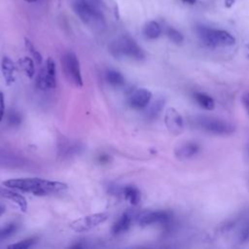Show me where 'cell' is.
I'll return each mask as SVG.
<instances>
[{"label":"cell","mask_w":249,"mask_h":249,"mask_svg":"<svg viewBox=\"0 0 249 249\" xmlns=\"http://www.w3.org/2000/svg\"><path fill=\"white\" fill-rule=\"evenodd\" d=\"M3 186L24 193H30L34 196H48L63 192L67 189V184L65 183L37 177L9 179L3 182Z\"/></svg>","instance_id":"6da1fadb"},{"label":"cell","mask_w":249,"mask_h":249,"mask_svg":"<svg viewBox=\"0 0 249 249\" xmlns=\"http://www.w3.org/2000/svg\"><path fill=\"white\" fill-rule=\"evenodd\" d=\"M72 7L76 15L87 25L96 28L104 25L103 14L95 0H74Z\"/></svg>","instance_id":"7a4b0ae2"},{"label":"cell","mask_w":249,"mask_h":249,"mask_svg":"<svg viewBox=\"0 0 249 249\" xmlns=\"http://www.w3.org/2000/svg\"><path fill=\"white\" fill-rule=\"evenodd\" d=\"M108 50L116 58L129 57L135 60H142L145 53L140 46L128 35H123L109 44Z\"/></svg>","instance_id":"3957f363"},{"label":"cell","mask_w":249,"mask_h":249,"mask_svg":"<svg viewBox=\"0 0 249 249\" xmlns=\"http://www.w3.org/2000/svg\"><path fill=\"white\" fill-rule=\"evenodd\" d=\"M196 33L201 42L211 48L230 47L235 43L234 37L226 30L200 25L196 27Z\"/></svg>","instance_id":"277c9868"},{"label":"cell","mask_w":249,"mask_h":249,"mask_svg":"<svg viewBox=\"0 0 249 249\" xmlns=\"http://www.w3.org/2000/svg\"><path fill=\"white\" fill-rule=\"evenodd\" d=\"M195 125L199 129L215 135H230L234 132L232 124L208 116H198L195 118Z\"/></svg>","instance_id":"5b68a950"},{"label":"cell","mask_w":249,"mask_h":249,"mask_svg":"<svg viewBox=\"0 0 249 249\" xmlns=\"http://www.w3.org/2000/svg\"><path fill=\"white\" fill-rule=\"evenodd\" d=\"M60 64L65 79L75 87H83V78L77 55L71 51L65 52L60 57Z\"/></svg>","instance_id":"8992f818"},{"label":"cell","mask_w":249,"mask_h":249,"mask_svg":"<svg viewBox=\"0 0 249 249\" xmlns=\"http://www.w3.org/2000/svg\"><path fill=\"white\" fill-rule=\"evenodd\" d=\"M108 219V214L106 213H94L87 215L70 223V228L76 232H84L94 229L98 225L102 224Z\"/></svg>","instance_id":"52a82bcc"},{"label":"cell","mask_w":249,"mask_h":249,"mask_svg":"<svg viewBox=\"0 0 249 249\" xmlns=\"http://www.w3.org/2000/svg\"><path fill=\"white\" fill-rule=\"evenodd\" d=\"M37 86L39 89L44 90L55 88V63L52 57L47 59L45 66L39 72L37 77Z\"/></svg>","instance_id":"ba28073f"},{"label":"cell","mask_w":249,"mask_h":249,"mask_svg":"<svg viewBox=\"0 0 249 249\" xmlns=\"http://www.w3.org/2000/svg\"><path fill=\"white\" fill-rule=\"evenodd\" d=\"M170 219V214L163 210H148L140 213L137 223L141 227H147L158 223H166Z\"/></svg>","instance_id":"9c48e42d"},{"label":"cell","mask_w":249,"mask_h":249,"mask_svg":"<svg viewBox=\"0 0 249 249\" xmlns=\"http://www.w3.org/2000/svg\"><path fill=\"white\" fill-rule=\"evenodd\" d=\"M152 93L146 89H137L128 96V105L134 109H144L150 103Z\"/></svg>","instance_id":"30bf717a"},{"label":"cell","mask_w":249,"mask_h":249,"mask_svg":"<svg viewBox=\"0 0 249 249\" xmlns=\"http://www.w3.org/2000/svg\"><path fill=\"white\" fill-rule=\"evenodd\" d=\"M164 123L167 129L173 134H180L183 130V118L174 108H168L166 110L164 116Z\"/></svg>","instance_id":"8fae6325"},{"label":"cell","mask_w":249,"mask_h":249,"mask_svg":"<svg viewBox=\"0 0 249 249\" xmlns=\"http://www.w3.org/2000/svg\"><path fill=\"white\" fill-rule=\"evenodd\" d=\"M0 196L13 200L20 208L22 212H25L27 210V201L25 197L20 194L15 192L13 189H10L7 187L6 188L0 187Z\"/></svg>","instance_id":"7c38bea8"},{"label":"cell","mask_w":249,"mask_h":249,"mask_svg":"<svg viewBox=\"0 0 249 249\" xmlns=\"http://www.w3.org/2000/svg\"><path fill=\"white\" fill-rule=\"evenodd\" d=\"M199 151V146L196 142H184L175 149V155L181 160L191 159Z\"/></svg>","instance_id":"4fadbf2b"},{"label":"cell","mask_w":249,"mask_h":249,"mask_svg":"<svg viewBox=\"0 0 249 249\" xmlns=\"http://www.w3.org/2000/svg\"><path fill=\"white\" fill-rule=\"evenodd\" d=\"M1 70H2V74H3L6 85L8 86L12 85L16 80L15 72L17 70V67L14 61L10 57L3 56L2 62H1Z\"/></svg>","instance_id":"5bb4252c"},{"label":"cell","mask_w":249,"mask_h":249,"mask_svg":"<svg viewBox=\"0 0 249 249\" xmlns=\"http://www.w3.org/2000/svg\"><path fill=\"white\" fill-rule=\"evenodd\" d=\"M131 220H132V217H131L130 213H128V212L123 213L118 218V220L113 224L112 229H111L112 233L115 235H118V234H121V233H124V231H126L131 225Z\"/></svg>","instance_id":"9a60e30c"},{"label":"cell","mask_w":249,"mask_h":249,"mask_svg":"<svg viewBox=\"0 0 249 249\" xmlns=\"http://www.w3.org/2000/svg\"><path fill=\"white\" fill-rule=\"evenodd\" d=\"M105 80L106 82L111 85L112 87L119 88L124 85V75L115 69H109L105 73Z\"/></svg>","instance_id":"2e32d148"},{"label":"cell","mask_w":249,"mask_h":249,"mask_svg":"<svg viewBox=\"0 0 249 249\" xmlns=\"http://www.w3.org/2000/svg\"><path fill=\"white\" fill-rule=\"evenodd\" d=\"M160 33H161L160 25L155 20L148 21L143 27V34L148 39H157L160 37Z\"/></svg>","instance_id":"e0dca14e"},{"label":"cell","mask_w":249,"mask_h":249,"mask_svg":"<svg viewBox=\"0 0 249 249\" xmlns=\"http://www.w3.org/2000/svg\"><path fill=\"white\" fill-rule=\"evenodd\" d=\"M122 193L124 196V198L126 200H128V202L132 205H137L140 201L141 198V195L139 190L134 187V186H125L124 188H123Z\"/></svg>","instance_id":"ac0fdd59"},{"label":"cell","mask_w":249,"mask_h":249,"mask_svg":"<svg viewBox=\"0 0 249 249\" xmlns=\"http://www.w3.org/2000/svg\"><path fill=\"white\" fill-rule=\"evenodd\" d=\"M18 64L19 68L21 69L22 72L28 77V78H33L35 74V65H34V59L28 57V56H23L20 57L18 61Z\"/></svg>","instance_id":"d6986e66"},{"label":"cell","mask_w":249,"mask_h":249,"mask_svg":"<svg viewBox=\"0 0 249 249\" xmlns=\"http://www.w3.org/2000/svg\"><path fill=\"white\" fill-rule=\"evenodd\" d=\"M194 98L196 100V102L202 108L206 109V110H212L215 107V101L214 99L203 92H195L194 94Z\"/></svg>","instance_id":"ffe728a7"},{"label":"cell","mask_w":249,"mask_h":249,"mask_svg":"<svg viewBox=\"0 0 249 249\" xmlns=\"http://www.w3.org/2000/svg\"><path fill=\"white\" fill-rule=\"evenodd\" d=\"M18 225L16 223H10V224L5 225L4 227H1L0 228V242H2L5 239H8L12 235H14V233L18 231Z\"/></svg>","instance_id":"44dd1931"},{"label":"cell","mask_w":249,"mask_h":249,"mask_svg":"<svg viewBox=\"0 0 249 249\" xmlns=\"http://www.w3.org/2000/svg\"><path fill=\"white\" fill-rule=\"evenodd\" d=\"M163 106H164V100L162 98H158L157 100H155V102L148 109L147 116L151 119L156 118L160 113Z\"/></svg>","instance_id":"7402d4cb"},{"label":"cell","mask_w":249,"mask_h":249,"mask_svg":"<svg viewBox=\"0 0 249 249\" xmlns=\"http://www.w3.org/2000/svg\"><path fill=\"white\" fill-rule=\"evenodd\" d=\"M37 240L36 236H32V237H28L25 239H22L17 243L11 244L8 246V248H13V249H25V248H29L31 247Z\"/></svg>","instance_id":"603a6c76"},{"label":"cell","mask_w":249,"mask_h":249,"mask_svg":"<svg viewBox=\"0 0 249 249\" xmlns=\"http://www.w3.org/2000/svg\"><path fill=\"white\" fill-rule=\"evenodd\" d=\"M166 35L175 44H180L184 40L183 35L181 34V32H179L177 29H175L173 27H168L166 29Z\"/></svg>","instance_id":"cb8c5ba5"},{"label":"cell","mask_w":249,"mask_h":249,"mask_svg":"<svg viewBox=\"0 0 249 249\" xmlns=\"http://www.w3.org/2000/svg\"><path fill=\"white\" fill-rule=\"evenodd\" d=\"M24 43H25V47H26V49L28 50V52L32 54V57H33V59L35 60V62L41 63V62H42V55H41L40 53L35 49V47L33 46V44H32L27 38L24 39Z\"/></svg>","instance_id":"d4e9b609"},{"label":"cell","mask_w":249,"mask_h":249,"mask_svg":"<svg viewBox=\"0 0 249 249\" xmlns=\"http://www.w3.org/2000/svg\"><path fill=\"white\" fill-rule=\"evenodd\" d=\"M8 122L11 125H18L21 122V117L17 111H11L8 116Z\"/></svg>","instance_id":"484cf974"},{"label":"cell","mask_w":249,"mask_h":249,"mask_svg":"<svg viewBox=\"0 0 249 249\" xmlns=\"http://www.w3.org/2000/svg\"><path fill=\"white\" fill-rule=\"evenodd\" d=\"M5 112V102H4V94L2 91H0V123L4 117Z\"/></svg>","instance_id":"4316f807"},{"label":"cell","mask_w":249,"mask_h":249,"mask_svg":"<svg viewBox=\"0 0 249 249\" xmlns=\"http://www.w3.org/2000/svg\"><path fill=\"white\" fill-rule=\"evenodd\" d=\"M242 103H243V106L244 108L246 109L248 115H249V91L248 92H245L243 95H242Z\"/></svg>","instance_id":"83f0119b"},{"label":"cell","mask_w":249,"mask_h":249,"mask_svg":"<svg viewBox=\"0 0 249 249\" xmlns=\"http://www.w3.org/2000/svg\"><path fill=\"white\" fill-rule=\"evenodd\" d=\"M98 161L101 163H106L109 161V157L107 155H102L98 158Z\"/></svg>","instance_id":"f1b7e54d"},{"label":"cell","mask_w":249,"mask_h":249,"mask_svg":"<svg viewBox=\"0 0 249 249\" xmlns=\"http://www.w3.org/2000/svg\"><path fill=\"white\" fill-rule=\"evenodd\" d=\"M233 2H234V0H226L225 1V3H226V5L228 6V7H230V6H231L232 4H233Z\"/></svg>","instance_id":"f546056e"},{"label":"cell","mask_w":249,"mask_h":249,"mask_svg":"<svg viewBox=\"0 0 249 249\" xmlns=\"http://www.w3.org/2000/svg\"><path fill=\"white\" fill-rule=\"evenodd\" d=\"M183 2L188 3V4H194L196 2V0H183Z\"/></svg>","instance_id":"4dcf8cb0"},{"label":"cell","mask_w":249,"mask_h":249,"mask_svg":"<svg viewBox=\"0 0 249 249\" xmlns=\"http://www.w3.org/2000/svg\"><path fill=\"white\" fill-rule=\"evenodd\" d=\"M4 212H5V207H3V206L0 205V216H1Z\"/></svg>","instance_id":"1f68e13d"},{"label":"cell","mask_w":249,"mask_h":249,"mask_svg":"<svg viewBox=\"0 0 249 249\" xmlns=\"http://www.w3.org/2000/svg\"><path fill=\"white\" fill-rule=\"evenodd\" d=\"M247 51H248V54H249V45H248V47H247Z\"/></svg>","instance_id":"d6a6232c"},{"label":"cell","mask_w":249,"mask_h":249,"mask_svg":"<svg viewBox=\"0 0 249 249\" xmlns=\"http://www.w3.org/2000/svg\"><path fill=\"white\" fill-rule=\"evenodd\" d=\"M248 156H249V148H248Z\"/></svg>","instance_id":"836d02e7"}]
</instances>
